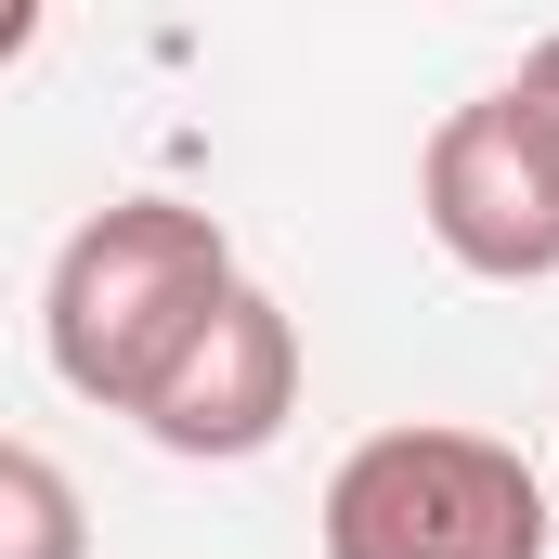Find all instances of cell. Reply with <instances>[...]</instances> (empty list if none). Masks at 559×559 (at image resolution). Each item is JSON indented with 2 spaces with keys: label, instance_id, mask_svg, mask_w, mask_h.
Instances as JSON below:
<instances>
[{
  "label": "cell",
  "instance_id": "obj_1",
  "mask_svg": "<svg viewBox=\"0 0 559 559\" xmlns=\"http://www.w3.org/2000/svg\"><path fill=\"white\" fill-rule=\"evenodd\" d=\"M235 286H248L235 274V235H222L209 209H182V195H118V209H92V222L52 248L39 352H52V378H66L79 404L143 417Z\"/></svg>",
  "mask_w": 559,
  "mask_h": 559
},
{
  "label": "cell",
  "instance_id": "obj_2",
  "mask_svg": "<svg viewBox=\"0 0 559 559\" xmlns=\"http://www.w3.org/2000/svg\"><path fill=\"white\" fill-rule=\"evenodd\" d=\"M325 559H547V481L521 442L495 429H378L338 455L325 508H312Z\"/></svg>",
  "mask_w": 559,
  "mask_h": 559
},
{
  "label": "cell",
  "instance_id": "obj_3",
  "mask_svg": "<svg viewBox=\"0 0 559 559\" xmlns=\"http://www.w3.org/2000/svg\"><path fill=\"white\" fill-rule=\"evenodd\" d=\"M417 222L455 274L481 286H547L559 274V143L521 92L455 105L417 156Z\"/></svg>",
  "mask_w": 559,
  "mask_h": 559
},
{
  "label": "cell",
  "instance_id": "obj_6",
  "mask_svg": "<svg viewBox=\"0 0 559 559\" xmlns=\"http://www.w3.org/2000/svg\"><path fill=\"white\" fill-rule=\"evenodd\" d=\"M508 92H521V105L547 118V143H559V39H534V52H521V79H508Z\"/></svg>",
  "mask_w": 559,
  "mask_h": 559
},
{
  "label": "cell",
  "instance_id": "obj_7",
  "mask_svg": "<svg viewBox=\"0 0 559 559\" xmlns=\"http://www.w3.org/2000/svg\"><path fill=\"white\" fill-rule=\"evenodd\" d=\"M39 52V0H0V66H26Z\"/></svg>",
  "mask_w": 559,
  "mask_h": 559
},
{
  "label": "cell",
  "instance_id": "obj_4",
  "mask_svg": "<svg viewBox=\"0 0 559 559\" xmlns=\"http://www.w3.org/2000/svg\"><path fill=\"white\" fill-rule=\"evenodd\" d=\"M299 417V325H286L274 286H235L209 312V338L169 365V391L143 404L156 455H195V468H235V455H274Z\"/></svg>",
  "mask_w": 559,
  "mask_h": 559
},
{
  "label": "cell",
  "instance_id": "obj_5",
  "mask_svg": "<svg viewBox=\"0 0 559 559\" xmlns=\"http://www.w3.org/2000/svg\"><path fill=\"white\" fill-rule=\"evenodd\" d=\"M0 559H92L79 481H66L39 442H13V429H0Z\"/></svg>",
  "mask_w": 559,
  "mask_h": 559
}]
</instances>
